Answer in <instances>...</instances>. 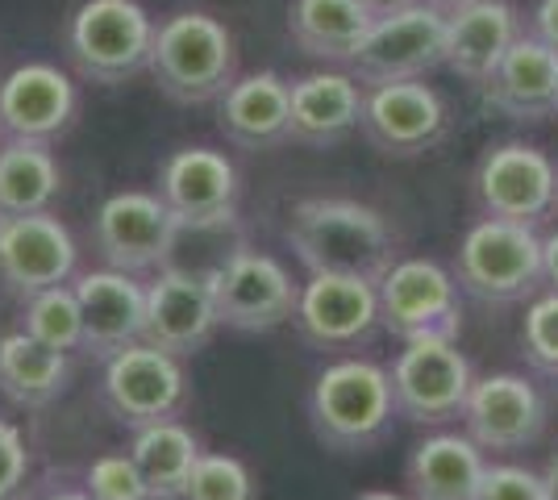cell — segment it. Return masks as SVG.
I'll list each match as a JSON object with an SVG mask.
<instances>
[{
	"label": "cell",
	"mask_w": 558,
	"mask_h": 500,
	"mask_svg": "<svg viewBox=\"0 0 558 500\" xmlns=\"http://www.w3.org/2000/svg\"><path fill=\"white\" fill-rule=\"evenodd\" d=\"M288 242L308 276H359L379 284L400 255L392 221L347 196H304L288 214Z\"/></svg>",
	"instance_id": "1"
},
{
	"label": "cell",
	"mask_w": 558,
	"mask_h": 500,
	"mask_svg": "<svg viewBox=\"0 0 558 500\" xmlns=\"http://www.w3.org/2000/svg\"><path fill=\"white\" fill-rule=\"evenodd\" d=\"M150 75L175 105H209L238 80L233 29L205 9H180L159 22Z\"/></svg>",
	"instance_id": "2"
},
{
	"label": "cell",
	"mask_w": 558,
	"mask_h": 500,
	"mask_svg": "<svg viewBox=\"0 0 558 500\" xmlns=\"http://www.w3.org/2000/svg\"><path fill=\"white\" fill-rule=\"evenodd\" d=\"M396 417L392 376L372 358H338L313 383L308 422L326 451H372Z\"/></svg>",
	"instance_id": "3"
},
{
	"label": "cell",
	"mask_w": 558,
	"mask_h": 500,
	"mask_svg": "<svg viewBox=\"0 0 558 500\" xmlns=\"http://www.w3.org/2000/svg\"><path fill=\"white\" fill-rule=\"evenodd\" d=\"M155 29L159 25L142 0H84L71 9L63 50L75 75L113 88L150 72Z\"/></svg>",
	"instance_id": "4"
},
{
	"label": "cell",
	"mask_w": 558,
	"mask_h": 500,
	"mask_svg": "<svg viewBox=\"0 0 558 500\" xmlns=\"http://www.w3.org/2000/svg\"><path fill=\"white\" fill-rule=\"evenodd\" d=\"M454 280L488 305H512L542 288V239L537 225L484 217L454 251Z\"/></svg>",
	"instance_id": "5"
},
{
	"label": "cell",
	"mask_w": 558,
	"mask_h": 500,
	"mask_svg": "<svg viewBox=\"0 0 558 500\" xmlns=\"http://www.w3.org/2000/svg\"><path fill=\"white\" fill-rule=\"evenodd\" d=\"M396 413L413 426H446L463 417L471 397V363L454 338H413L392 363Z\"/></svg>",
	"instance_id": "6"
},
{
	"label": "cell",
	"mask_w": 558,
	"mask_h": 500,
	"mask_svg": "<svg viewBox=\"0 0 558 500\" xmlns=\"http://www.w3.org/2000/svg\"><path fill=\"white\" fill-rule=\"evenodd\" d=\"M475 200L484 217L542 225L558 209V163L530 143H496L475 163Z\"/></svg>",
	"instance_id": "7"
},
{
	"label": "cell",
	"mask_w": 558,
	"mask_h": 500,
	"mask_svg": "<svg viewBox=\"0 0 558 500\" xmlns=\"http://www.w3.org/2000/svg\"><path fill=\"white\" fill-rule=\"evenodd\" d=\"M446 63V13L413 0L392 13H379L372 34L354 54L350 72L367 88L375 84H396V80H421L425 72Z\"/></svg>",
	"instance_id": "8"
},
{
	"label": "cell",
	"mask_w": 558,
	"mask_h": 500,
	"mask_svg": "<svg viewBox=\"0 0 558 500\" xmlns=\"http://www.w3.org/2000/svg\"><path fill=\"white\" fill-rule=\"evenodd\" d=\"M209 292L221 326L242 333H271L292 321L301 288L292 284L288 267L263 251H233L209 276Z\"/></svg>",
	"instance_id": "9"
},
{
	"label": "cell",
	"mask_w": 558,
	"mask_h": 500,
	"mask_svg": "<svg viewBox=\"0 0 558 500\" xmlns=\"http://www.w3.org/2000/svg\"><path fill=\"white\" fill-rule=\"evenodd\" d=\"M379 292V321L413 342V338H454L463 330L459 309V280L434 259H396L392 271L375 284Z\"/></svg>",
	"instance_id": "10"
},
{
	"label": "cell",
	"mask_w": 558,
	"mask_h": 500,
	"mask_svg": "<svg viewBox=\"0 0 558 500\" xmlns=\"http://www.w3.org/2000/svg\"><path fill=\"white\" fill-rule=\"evenodd\" d=\"M184 234V221L167 209L159 192H117L100 205L93 225L96 251L117 271H155L167 267L175 242Z\"/></svg>",
	"instance_id": "11"
},
{
	"label": "cell",
	"mask_w": 558,
	"mask_h": 500,
	"mask_svg": "<svg viewBox=\"0 0 558 500\" xmlns=\"http://www.w3.org/2000/svg\"><path fill=\"white\" fill-rule=\"evenodd\" d=\"M105 405L121 426L138 429L175 417L187 401L184 363L150 342H134L105 358Z\"/></svg>",
	"instance_id": "12"
},
{
	"label": "cell",
	"mask_w": 558,
	"mask_h": 500,
	"mask_svg": "<svg viewBox=\"0 0 558 500\" xmlns=\"http://www.w3.org/2000/svg\"><path fill=\"white\" fill-rule=\"evenodd\" d=\"M363 138L392 159H413L425 155L450 134V109L438 88L425 80H396V84H375L363 100L359 118Z\"/></svg>",
	"instance_id": "13"
},
{
	"label": "cell",
	"mask_w": 558,
	"mask_h": 500,
	"mask_svg": "<svg viewBox=\"0 0 558 500\" xmlns=\"http://www.w3.org/2000/svg\"><path fill=\"white\" fill-rule=\"evenodd\" d=\"M238 167L226 150L213 146H180L159 167V196L184 221V230L230 225L238 214Z\"/></svg>",
	"instance_id": "14"
},
{
	"label": "cell",
	"mask_w": 558,
	"mask_h": 500,
	"mask_svg": "<svg viewBox=\"0 0 558 500\" xmlns=\"http://www.w3.org/2000/svg\"><path fill=\"white\" fill-rule=\"evenodd\" d=\"M292 326L317 351H354L379 326V292L359 276H308Z\"/></svg>",
	"instance_id": "15"
},
{
	"label": "cell",
	"mask_w": 558,
	"mask_h": 500,
	"mask_svg": "<svg viewBox=\"0 0 558 500\" xmlns=\"http://www.w3.org/2000/svg\"><path fill=\"white\" fill-rule=\"evenodd\" d=\"M75 263H80L75 239L50 209L0 217V280L22 301L54 284H68L75 276Z\"/></svg>",
	"instance_id": "16"
},
{
	"label": "cell",
	"mask_w": 558,
	"mask_h": 500,
	"mask_svg": "<svg viewBox=\"0 0 558 500\" xmlns=\"http://www.w3.org/2000/svg\"><path fill=\"white\" fill-rule=\"evenodd\" d=\"M80 118V88L54 63H22L0 80V138L54 143Z\"/></svg>",
	"instance_id": "17"
},
{
	"label": "cell",
	"mask_w": 558,
	"mask_h": 500,
	"mask_svg": "<svg viewBox=\"0 0 558 500\" xmlns=\"http://www.w3.org/2000/svg\"><path fill=\"white\" fill-rule=\"evenodd\" d=\"M221 317L213 305L205 276H192L184 267H159L155 284H146V330L142 342L159 346L167 355L187 358L209 346Z\"/></svg>",
	"instance_id": "18"
},
{
	"label": "cell",
	"mask_w": 558,
	"mask_h": 500,
	"mask_svg": "<svg viewBox=\"0 0 558 500\" xmlns=\"http://www.w3.org/2000/svg\"><path fill=\"white\" fill-rule=\"evenodd\" d=\"M463 422L466 434L484 451H525L546 429V401L525 376L496 371V376H484V380L471 383Z\"/></svg>",
	"instance_id": "19"
},
{
	"label": "cell",
	"mask_w": 558,
	"mask_h": 500,
	"mask_svg": "<svg viewBox=\"0 0 558 500\" xmlns=\"http://www.w3.org/2000/svg\"><path fill=\"white\" fill-rule=\"evenodd\" d=\"M484 105L509 121H546L558 105V50L534 34H521L505 59L480 84Z\"/></svg>",
	"instance_id": "20"
},
{
	"label": "cell",
	"mask_w": 558,
	"mask_h": 500,
	"mask_svg": "<svg viewBox=\"0 0 558 500\" xmlns=\"http://www.w3.org/2000/svg\"><path fill=\"white\" fill-rule=\"evenodd\" d=\"M75 296L84 309V351L109 358L125 346L142 342L146 330V284H138L130 271H84L75 276Z\"/></svg>",
	"instance_id": "21"
},
{
	"label": "cell",
	"mask_w": 558,
	"mask_h": 500,
	"mask_svg": "<svg viewBox=\"0 0 558 500\" xmlns=\"http://www.w3.org/2000/svg\"><path fill=\"white\" fill-rule=\"evenodd\" d=\"M217 125L238 150H276L292 130V84L271 68L238 75L217 100Z\"/></svg>",
	"instance_id": "22"
},
{
	"label": "cell",
	"mask_w": 558,
	"mask_h": 500,
	"mask_svg": "<svg viewBox=\"0 0 558 500\" xmlns=\"http://www.w3.org/2000/svg\"><path fill=\"white\" fill-rule=\"evenodd\" d=\"M363 100H367V84L354 72H308L301 80H292L288 143L313 146V150L347 143L359 130Z\"/></svg>",
	"instance_id": "23"
},
{
	"label": "cell",
	"mask_w": 558,
	"mask_h": 500,
	"mask_svg": "<svg viewBox=\"0 0 558 500\" xmlns=\"http://www.w3.org/2000/svg\"><path fill=\"white\" fill-rule=\"evenodd\" d=\"M521 13L512 0H471L446 13V63L466 84H484L505 50L521 38Z\"/></svg>",
	"instance_id": "24"
},
{
	"label": "cell",
	"mask_w": 558,
	"mask_h": 500,
	"mask_svg": "<svg viewBox=\"0 0 558 500\" xmlns=\"http://www.w3.org/2000/svg\"><path fill=\"white\" fill-rule=\"evenodd\" d=\"M375 13L367 0H292L288 4V38L301 54L322 63H354L363 38L372 34Z\"/></svg>",
	"instance_id": "25"
},
{
	"label": "cell",
	"mask_w": 558,
	"mask_h": 500,
	"mask_svg": "<svg viewBox=\"0 0 558 500\" xmlns=\"http://www.w3.org/2000/svg\"><path fill=\"white\" fill-rule=\"evenodd\" d=\"M484 472V447L471 434H429L409 454L404 479L413 500H475Z\"/></svg>",
	"instance_id": "26"
},
{
	"label": "cell",
	"mask_w": 558,
	"mask_h": 500,
	"mask_svg": "<svg viewBox=\"0 0 558 500\" xmlns=\"http://www.w3.org/2000/svg\"><path fill=\"white\" fill-rule=\"evenodd\" d=\"M71 380L68 351H50L25 330L0 338V392L22 408L54 405Z\"/></svg>",
	"instance_id": "27"
},
{
	"label": "cell",
	"mask_w": 558,
	"mask_h": 500,
	"mask_svg": "<svg viewBox=\"0 0 558 500\" xmlns=\"http://www.w3.org/2000/svg\"><path fill=\"white\" fill-rule=\"evenodd\" d=\"M201 454L205 451H201L196 434L175 417L155 422V426H138L134 442H130V459L138 463L150 500H184L187 479H192V467Z\"/></svg>",
	"instance_id": "28"
},
{
	"label": "cell",
	"mask_w": 558,
	"mask_h": 500,
	"mask_svg": "<svg viewBox=\"0 0 558 500\" xmlns=\"http://www.w3.org/2000/svg\"><path fill=\"white\" fill-rule=\"evenodd\" d=\"M63 188V171L50 143L0 138V217L43 214Z\"/></svg>",
	"instance_id": "29"
},
{
	"label": "cell",
	"mask_w": 558,
	"mask_h": 500,
	"mask_svg": "<svg viewBox=\"0 0 558 500\" xmlns=\"http://www.w3.org/2000/svg\"><path fill=\"white\" fill-rule=\"evenodd\" d=\"M22 330L50 351H84V309L71 284H54L47 292L25 296Z\"/></svg>",
	"instance_id": "30"
},
{
	"label": "cell",
	"mask_w": 558,
	"mask_h": 500,
	"mask_svg": "<svg viewBox=\"0 0 558 500\" xmlns=\"http://www.w3.org/2000/svg\"><path fill=\"white\" fill-rule=\"evenodd\" d=\"M184 500H258V484L251 467L233 454H201Z\"/></svg>",
	"instance_id": "31"
},
{
	"label": "cell",
	"mask_w": 558,
	"mask_h": 500,
	"mask_svg": "<svg viewBox=\"0 0 558 500\" xmlns=\"http://www.w3.org/2000/svg\"><path fill=\"white\" fill-rule=\"evenodd\" d=\"M521 351L542 376H558V292L537 296L521 321Z\"/></svg>",
	"instance_id": "32"
},
{
	"label": "cell",
	"mask_w": 558,
	"mask_h": 500,
	"mask_svg": "<svg viewBox=\"0 0 558 500\" xmlns=\"http://www.w3.org/2000/svg\"><path fill=\"white\" fill-rule=\"evenodd\" d=\"M84 484H88V492H93L96 500H150L146 479H142L138 463L130 459V451L100 454L93 467H88Z\"/></svg>",
	"instance_id": "33"
},
{
	"label": "cell",
	"mask_w": 558,
	"mask_h": 500,
	"mask_svg": "<svg viewBox=\"0 0 558 500\" xmlns=\"http://www.w3.org/2000/svg\"><path fill=\"white\" fill-rule=\"evenodd\" d=\"M475 500H546V479L517 463H492Z\"/></svg>",
	"instance_id": "34"
},
{
	"label": "cell",
	"mask_w": 558,
	"mask_h": 500,
	"mask_svg": "<svg viewBox=\"0 0 558 500\" xmlns=\"http://www.w3.org/2000/svg\"><path fill=\"white\" fill-rule=\"evenodd\" d=\"M29 476V447L22 429L0 417V500H17Z\"/></svg>",
	"instance_id": "35"
},
{
	"label": "cell",
	"mask_w": 558,
	"mask_h": 500,
	"mask_svg": "<svg viewBox=\"0 0 558 500\" xmlns=\"http://www.w3.org/2000/svg\"><path fill=\"white\" fill-rule=\"evenodd\" d=\"M534 38H542L546 47L558 50V0H537L534 9V29H530Z\"/></svg>",
	"instance_id": "36"
},
{
	"label": "cell",
	"mask_w": 558,
	"mask_h": 500,
	"mask_svg": "<svg viewBox=\"0 0 558 500\" xmlns=\"http://www.w3.org/2000/svg\"><path fill=\"white\" fill-rule=\"evenodd\" d=\"M542 284L558 292V230L542 239Z\"/></svg>",
	"instance_id": "37"
},
{
	"label": "cell",
	"mask_w": 558,
	"mask_h": 500,
	"mask_svg": "<svg viewBox=\"0 0 558 500\" xmlns=\"http://www.w3.org/2000/svg\"><path fill=\"white\" fill-rule=\"evenodd\" d=\"M29 500H96V497L88 488H84V492H80V488H47L43 497H29Z\"/></svg>",
	"instance_id": "38"
},
{
	"label": "cell",
	"mask_w": 558,
	"mask_h": 500,
	"mask_svg": "<svg viewBox=\"0 0 558 500\" xmlns=\"http://www.w3.org/2000/svg\"><path fill=\"white\" fill-rule=\"evenodd\" d=\"M542 479H546V500H558V454H550V459H546Z\"/></svg>",
	"instance_id": "39"
},
{
	"label": "cell",
	"mask_w": 558,
	"mask_h": 500,
	"mask_svg": "<svg viewBox=\"0 0 558 500\" xmlns=\"http://www.w3.org/2000/svg\"><path fill=\"white\" fill-rule=\"evenodd\" d=\"M354 500H404L400 492H388V488H372V492H359Z\"/></svg>",
	"instance_id": "40"
},
{
	"label": "cell",
	"mask_w": 558,
	"mask_h": 500,
	"mask_svg": "<svg viewBox=\"0 0 558 500\" xmlns=\"http://www.w3.org/2000/svg\"><path fill=\"white\" fill-rule=\"evenodd\" d=\"M375 13H392V9H400V4H413V0H367Z\"/></svg>",
	"instance_id": "41"
},
{
	"label": "cell",
	"mask_w": 558,
	"mask_h": 500,
	"mask_svg": "<svg viewBox=\"0 0 558 500\" xmlns=\"http://www.w3.org/2000/svg\"><path fill=\"white\" fill-rule=\"evenodd\" d=\"M425 4H434V9H442V13H454V9H463L471 0H425Z\"/></svg>",
	"instance_id": "42"
},
{
	"label": "cell",
	"mask_w": 558,
	"mask_h": 500,
	"mask_svg": "<svg viewBox=\"0 0 558 500\" xmlns=\"http://www.w3.org/2000/svg\"><path fill=\"white\" fill-rule=\"evenodd\" d=\"M555 118H558V105H555Z\"/></svg>",
	"instance_id": "43"
}]
</instances>
